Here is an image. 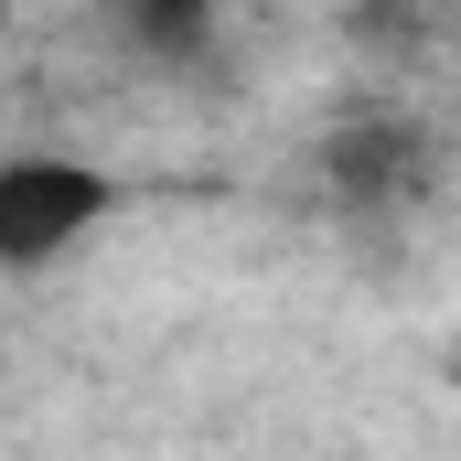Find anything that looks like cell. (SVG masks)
<instances>
[{
    "label": "cell",
    "instance_id": "obj_1",
    "mask_svg": "<svg viewBox=\"0 0 461 461\" xmlns=\"http://www.w3.org/2000/svg\"><path fill=\"white\" fill-rule=\"evenodd\" d=\"M440 172H451V140L429 118H408V108H365V118H344L322 140V194H333V215H354V226L419 215L440 194Z\"/></svg>",
    "mask_w": 461,
    "mask_h": 461
},
{
    "label": "cell",
    "instance_id": "obj_2",
    "mask_svg": "<svg viewBox=\"0 0 461 461\" xmlns=\"http://www.w3.org/2000/svg\"><path fill=\"white\" fill-rule=\"evenodd\" d=\"M108 204H118V172H97L86 150H0V268L11 279L54 268L65 247L108 226Z\"/></svg>",
    "mask_w": 461,
    "mask_h": 461
},
{
    "label": "cell",
    "instance_id": "obj_3",
    "mask_svg": "<svg viewBox=\"0 0 461 461\" xmlns=\"http://www.w3.org/2000/svg\"><path fill=\"white\" fill-rule=\"evenodd\" d=\"M108 32L150 76H204L226 43V0H108Z\"/></svg>",
    "mask_w": 461,
    "mask_h": 461
}]
</instances>
